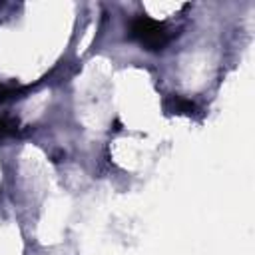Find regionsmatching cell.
Wrapping results in <instances>:
<instances>
[{
    "label": "cell",
    "mask_w": 255,
    "mask_h": 255,
    "mask_svg": "<svg viewBox=\"0 0 255 255\" xmlns=\"http://www.w3.org/2000/svg\"><path fill=\"white\" fill-rule=\"evenodd\" d=\"M129 38L149 52H161L171 42V32L165 22H159L147 14H137L129 24Z\"/></svg>",
    "instance_id": "obj_1"
},
{
    "label": "cell",
    "mask_w": 255,
    "mask_h": 255,
    "mask_svg": "<svg viewBox=\"0 0 255 255\" xmlns=\"http://www.w3.org/2000/svg\"><path fill=\"white\" fill-rule=\"evenodd\" d=\"M165 108H167L171 114H193L195 104H193L191 100H187V98H181V96H171V98H167Z\"/></svg>",
    "instance_id": "obj_2"
},
{
    "label": "cell",
    "mask_w": 255,
    "mask_h": 255,
    "mask_svg": "<svg viewBox=\"0 0 255 255\" xmlns=\"http://www.w3.org/2000/svg\"><path fill=\"white\" fill-rule=\"evenodd\" d=\"M18 133V120H12L8 116H0V137H8Z\"/></svg>",
    "instance_id": "obj_3"
}]
</instances>
